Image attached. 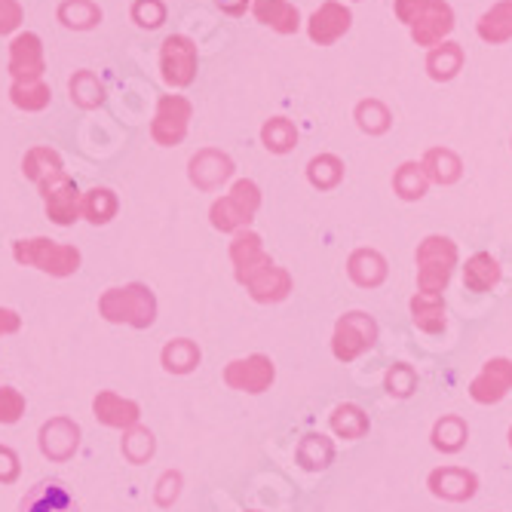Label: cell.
I'll return each instance as SVG.
<instances>
[{
  "instance_id": "obj_1",
  "label": "cell",
  "mask_w": 512,
  "mask_h": 512,
  "mask_svg": "<svg viewBox=\"0 0 512 512\" xmlns=\"http://www.w3.org/2000/svg\"><path fill=\"white\" fill-rule=\"evenodd\" d=\"M414 258H417V292L442 295L457 267V246L448 237L433 234L417 246Z\"/></svg>"
},
{
  "instance_id": "obj_2",
  "label": "cell",
  "mask_w": 512,
  "mask_h": 512,
  "mask_svg": "<svg viewBox=\"0 0 512 512\" xmlns=\"http://www.w3.org/2000/svg\"><path fill=\"white\" fill-rule=\"evenodd\" d=\"M102 313L111 322H129L135 329H145L154 322V295L145 286H126V289H111L102 298Z\"/></svg>"
},
{
  "instance_id": "obj_3",
  "label": "cell",
  "mask_w": 512,
  "mask_h": 512,
  "mask_svg": "<svg viewBox=\"0 0 512 512\" xmlns=\"http://www.w3.org/2000/svg\"><path fill=\"white\" fill-rule=\"evenodd\" d=\"M378 344V322L368 313H344L335 325V338H332V350L341 362H353L359 359L365 350H371Z\"/></svg>"
},
{
  "instance_id": "obj_4",
  "label": "cell",
  "mask_w": 512,
  "mask_h": 512,
  "mask_svg": "<svg viewBox=\"0 0 512 512\" xmlns=\"http://www.w3.org/2000/svg\"><path fill=\"white\" fill-rule=\"evenodd\" d=\"M16 261L46 270L53 276H68L80 267V255L71 246H59L53 240H22L16 243Z\"/></svg>"
},
{
  "instance_id": "obj_5",
  "label": "cell",
  "mask_w": 512,
  "mask_h": 512,
  "mask_svg": "<svg viewBox=\"0 0 512 512\" xmlns=\"http://www.w3.org/2000/svg\"><path fill=\"white\" fill-rule=\"evenodd\" d=\"M261 206V191L255 181H237L234 191L224 194L215 206H212V224L221 230H237L243 224L252 221V215Z\"/></svg>"
},
{
  "instance_id": "obj_6",
  "label": "cell",
  "mask_w": 512,
  "mask_h": 512,
  "mask_svg": "<svg viewBox=\"0 0 512 512\" xmlns=\"http://www.w3.org/2000/svg\"><path fill=\"white\" fill-rule=\"evenodd\" d=\"M160 68H163V80L169 86H188L197 77V46L191 37L184 34H172L163 43L160 53Z\"/></svg>"
},
{
  "instance_id": "obj_7",
  "label": "cell",
  "mask_w": 512,
  "mask_h": 512,
  "mask_svg": "<svg viewBox=\"0 0 512 512\" xmlns=\"http://www.w3.org/2000/svg\"><path fill=\"white\" fill-rule=\"evenodd\" d=\"M188 123H191V102L181 96H163L151 123V135L154 142L163 148L178 145L184 135H188Z\"/></svg>"
},
{
  "instance_id": "obj_8",
  "label": "cell",
  "mask_w": 512,
  "mask_h": 512,
  "mask_svg": "<svg viewBox=\"0 0 512 512\" xmlns=\"http://www.w3.org/2000/svg\"><path fill=\"white\" fill-rule=\"evenodd\" d=\"M509 390H512V359L506 356L488 359L470 384V396L479 405H497L500 399L509 396Z\"/></svg>"
},
{
  "instance_id": "obj_9",
  "label": "cell",
  "mask_w": 512,
  "mask_h": 512,
  "mask_svg": "<svg viewBox=\"0 0 512 512\" xmlns=\"http://www.w3.org/2000/svg\"><path fill=\"white\" fill-rule=\"evenodd\" d=\"M40 191L46 200V212L56 224H71L77 218V188L65 172H53L40 181Z\"/></svg>"
},
{
  "instance_id": "obj_10",
  "label": "cell",
  "mask_w": 512,
  "mask_h": 512,
  "mask_svg": "<svg viewBox=\"0 0 512 512\" xmlns=\"http://www.w3.org/2000/svg\"><path fill=\"white\" fill-rule=\"evenodd\" d=\"M454 28V13L445 0H427L424 13L417 16V22L411 25V37L417 46H439Z\"/></svg>"
},
{
  "instance_id": "obj_11",
  "label": "cell",
  "mask_w": 512,
  "mask_h": 512,
  "mask_svg": "<svg viewBox=\"0 0 512 512\" xmlns=\"http://www.w3.org/2000/svg\"><path fill=\"white\" fill-rule=\"evenodd\" d=\"M224 381L234 390H246V393H264L273 384V362L267 356H249V359H237L230 362L224 371Z\"/></svg>"
},
{
  "instance_id": "obj_12",
  "label": "cell",
  "mask_w": 512,
  "mask_h": 512,
  "mask_svg": "<svg viewBox=\"0 0 512 512\" xmlns=\"http://www.w3.org/2000/svg\"><path fill=\"white\" fill-rule=\"evenodd\" d=\"M430 491L442 500H451V503H463V500H473L476 491H479V479L476 473L463 470V467H439L430 473L427 479Z\"/></svg>"
},
{
  "instance_id": "obj_13",
  "label": "cell",
  "mask_w": 512,
  "mask_h": 512,
  "mask_svg": "<svg viewBox=\"0 0 512 512\" xmlns=\"http://www.w3.org/2000/svg\"><path fill=\"white\" fill-rule=\"evenodd\" d=\"M350 22H353V13L338 4V0H325V4L313 13L310 19V40L319 43V46H329L335 43L338 37H344L350 31Z\"/></svg>"
},
{
  "instance_id": "obj_14",
  "label": "cell",
  "mask_w": 512,
  "mask_h": 512,
  "mask_svg": "<svg viewBox=\"0 0 512 512\" xmlns=\"http://www.w3.org/2000/svg\"><path fill=\"white\" fill-rule=\"evenodd\" d=\"M10 71L16 80H40L43 74V43L37 34L25 31L10 46Z\"/></svg>"
},
{
  "instance_id": "obj_15",
  "label": "cell",
  "mask_w": 512,
  "mask_h": 512,
  "mask_svg": "<svg viewBox=\"0 0 512 512\" xmlns=\"http://www.w3.org/2000/svg\"><path fill=\"white\" fill-rule=\"evenodd\" d=\"M230 255H234V264H237V276L240 283H252L255 276H261L267 267H273V261L264 255L261 249V240L255 234H240L234 240V249H230Z\"/></svg>"
},
{
  "instance_id": "obj_16",
  "label": "cell",
  "mask_w": 512,
  "mask_h": 512,
  "mask_svg": "<svg viewBox=\"0 0 512 512\" xmlns=\"http://www.w3.org/2000/svg\"><path fill=\"white\" fill-rule=\"evenodd\" d=\"M347 273L356 286L362 289H378L387 279V258L375 249H356L347 261Z\"/></svg>"
},
{
  "instance_id": "obj_17",
  "label": "cell",
  "mask_w": 512,
  "mask_h": 512,
  "mask_svg": "<svg viewBox=\"0 0 512 512\" xmlns=\"http://www.w3.org/2000/svg\"><path fill=\"white\" fill-rule=\"evenodd\" d=\"M230 172H234V163H230V157H224L221 151H200L194 160H191V178L194 184H200V188L212 191L218 188L221 181L230 178Z\"/></svg>"
},
{
  "instance_id": "obj_18",
  "label": "cell",
  "mask_w": 512,
  "mask_h": 512,
  "mask_svg": "<svg viewBox=\"0 0 512 512\" xmlns=\"http://www.w3.org/2000/svg\"><path fill=\"white\" fill-rule=\"evenodd\" d=\"M22 512H77L71 494L59 482H40L22 500Z\"/></svg>"
},
{
  "instance_id": "obj_19",
  "label": "cell",
  "mask_w": 512,
  "mask_h": 512,
  "mask_svg": "<svg viewBox=\"0 0 512 512\" xmlns=\"http://www.w3.org/2000/svg\"><path fill=\"white\" fill-rule=\"evenodd\" d=\"M255 19L279 34H295L301 28V13L289 0H255Z\"/></svg>"
},
{
  "instance_id": "obj_20",
  "label": "cell",
  "mask_w": 512,
  "mask_h": 512,
  "mask_svg": "<svg viewBox=\"0 0 512 512\" xmlns=\"http://www.w3.org/2000/svg\"><path fill=\"white\" fill-rule=\"evenodd\" d=\"M500 283V264L497 258H491L488 252H476L473 258H467L463 264V286L470 292H491Z\"/></svg>"
},
{
  "instance_id": "obj_21",
  "label": "cell",
  "mask_w": 512,
  "mask_h": 512,
  "mask_svg": "<svg viewBox=\"0 0 512 512\" xmlns=\"http://www.w3.org/2000/svg\"><path fill=\"white\" fill-rule=\"evenodd\" d=\"M411 319L421 332L427 335H442L445 332V301L442 295H424L417 292L411 298Z\"/></svg>"
},
{
  "instance_id": "obj_22",
  "label": "cell",
  "mask_w": 512,
  "mask_h": 512,
  "mask_svg": "<svg viewBox=\"0 0 512 512\" xmlns=\"http://www.w3.org/2000/svg\"><path fill=\"white\" fill-rule=\"evenodd\" d=\"M467 439H470V427L457 414L439 417L436 427H433V448L442 454H457L463 445H467Z\"/></svg>"
},
{
  "instance_id": "obj_23",
  "label": "cell",
  "mask_w": 512,
  "mask_h": 512,
  "mask_svg": "<svg viewBox=\"0 0 512 512\" xmlns=\"http://www.w3.org/2000/svg\"><path fill=\"white\" fill-rule=\"evenodd\" d=\"M479 37L485 43H506L512 40V0H500L482 19H479Z\"/></svg>"
},
{
  "instance_id": "obj_24",
  "label": "cell",
  "mask_w": 512,
  "mask_h": 512,
  "mask_svg": "<svg viewBox=\"0 0 512 512\" xmlns=\"http://www.w3.org/2000/svg\"><path fill=\"white\" fill-rule=\"evenodd\" d=\"M249 292L255 301H283L292 292V276L283 267H267L261 276H255L249 283Z\"/></svg>"
},
{
  "instance_id": "obj_25",
  "label": "cell",
  "mask_w": 512,
  "mask_h": 512,
  "mask_svg": "<svg viewBox=\"0 0 512 512\" xmlns=\"http://www.w3.org/2000/svg\"><path fill=\"white\" fill-rule=\"evenodd\" d=\"M463 68V50L460 43L442 40L439 46H433L430 56H427V71L433 80H451L457 77V71Z\"/></svg>"
},
{
  "instance_id": "obj_26",
  "label": "cell",
  "mask_w": 512,
  "mask_h": 512,
  "mask_svg": "<svg viewBox=\"0 0 512 512\" xmlns=\"http://www.w3.org/2000/svg\"><path fill=\"white\" fill-rule=\"evenodd\" d=\"M421 166H424L427 178L436 181V184H454L460 178V172H463L460 157L454 151H448V148H430L424 154Z\"/></svg>"
},
{
  "instance_id": "obj_27",
  "label": "cell",
  "mask_w": 512,
  "mask_h": 512,
  "mask_svg": "<svg viewBox=\"0 0 512 512\" xmlns=\"http://www.w3.org/2000/svg\"><path fill=\"white\" fill-rule=\"evenodd\" d=\"M96 417L108 427H132L138 421V405L120 399L117 393H102L96 399Z\"/></svg>"
},
{
  "instance_id": "obj_28",
  "label": "cell",
  "mask_w": 512,
  "mask_h": 512,
  "mask_svg": "<svg viewBox=\"0 0 512 512\" xmlns=\"http://www.w3.org/2000/svg\"><path fill=\"white\" fill-rule=\"evenodd\" d=\"M430 188V178L421 163H402L393 175V191L402 200H421Z\"/></svg>"
},
{
  "instance_id": "obj_29",
  "label": "cell",
  "mask_w": 512,
  "mask_h": 512,
  "mask_svg": "<svg viewBox=\"0 0 512 512\" xmlns=\"http://www.w3.org/2000/svg\"><path fill=\"white\" fill-rule=\"evenodd\" d=\"M43 451L50 457H68L74 448H77V427L71 421H53L43 427Z\"/></svg>"
},
{
  "instance_id": "obj_30",
  "label": "cell",
  "mask_w": 512,
  "mask_h": 512,
  "mask_svg": "<svg viewBox=\"0 0 512 512\" xmlns=\"http://www.w3.org/2000/svg\"><path fill=\"white\" fill-rule=\"evenodd\" d=\"M335 460V445L325 436H304L298 445V463L304 470H325Z\"/></svg>"
},
{
  "instance_id": "obj_31",
  "label": "cell",
  "mask_w": 512,
  "mask_h": 512,
  "mask_svg": "<svg viewBox=\"0 0 512 512\" xmlns=\"http://www.w3.org/2000/svg\"><path fill=\"white\" fill-rule=\"evenodd\" d=\"M307 178H310L313 188H319V191H332V188H338V181L344 178V163H341L335 154L313 157L310 166H307Z\"/></svg>"
},
{
  "instance_id": "obj_32",
  "label": "cell",
  "mask_w": 512,
  "mask_h": 512,
  "mask_svg": "<svg viewBox=\"0 0 512 512\" xmlns=\"http://www.w3.org/2000/svg\"><path fill=\"white\" fill-rule=\"evenodd\" d=\"M261 142H264V148L273 151V154H286V151L295 148L298 132H295V126H292L286 117H273V120H267L264 129H261Z\"/></svg>"
},
{
  "instance_id": "obj_33",
  "label": "cell",
  "mask_w": 512,
  "mask_h": 512,
  "mask_svg": "<svg viewBox=\"0 0 512 512\" xmlns=\"http://www.w3.org/2000/svg\"><path fill=\"white\" fill-rule=\"evenodd\" d=\"M13 105L16 108H25V111H43L46 105H50V86H46L43 80H16L13 89Z\"/></svg>"
},
{
  "instance_id": "obj_34",
  "label": "cell",
  "mask_w": 512,
  "mask_h": 512,
  "mask_svg": "<svg viewBox=\"0 0 512 512\" xmlns=\"http://www.w3.org/2000/svg\"><path fill=\"white\" fill-rule=\"evenodd\" d=\"M332 430L344 439H362L368 433V414L359 405H338L332 414Z\"/></svg>"
},
{
  "instance_id": "obj_35",
  "label": "cell",
  "mask_w": 512,
  "mask_h": 512,
  "mask_svg": "<svg viewBox=\"0 0 512 512\" xmlns=\"http://www.w3.org/2000/svg\"><path fill=\"white\" fill-rule=\"evenodd\" d=\"M71 99H74L80 108H96V105H102L105 89H102L99 77L92 74V71H77V74L71 77Z\"/></svg>"
},
{
  "instance_id": "obj_36",
  "label": "cell",
  "mask_w": 512,
  "mask_h": 512,
  "mask_svg": "<svg viewBox=\"0 0 512 512\" xmlns=\"http://www.w3.org/2000/svg\"><path fill=\"white\" fill-rule=\"evenodd\" d=\"M356 120H359V126H362L368 135H384V132L390 129V123H393L390 111H387L378 99H365V102H359Z\"/></svg>"
},
{
  "instance_id": "obj_37",
  "label": "cell",
  "mask_w": 512,
  "mask_h": 512,
  "mask_svg": "<svg viewBox=\"0 0 512 512\" xmlns=\"http://www.w3.org/2000/svg\"><path fill=\"white\" fill-rule=\"evenodd\" d=\"M59 19L68 28H92L102 19V10L96 4H89V0H65L59 7Z\"/></svg>"
},
{
  "instance_id": "obj_38",
  "label": "cell",
  "mask_w": 512,
  "mask_h": 512,
  "mask_svg": "<svg viewBox=\"0 0 512 512\" xmlns=\"http://www.w3.org/2000/svg\"><path fill=\"white\" fill-rule=\"evenodd\" d=\"M53 172H62V157L50 148H34L28 157H25V175L34 178L37 184L43 178H50Z\"/></svg>"
},
{
  "instance_id": "obj_39",
  "label": "cell",
  "mask_w": 512,
  "mask_h": 512,
  "mask_svg": "<svg viewBox=\"0 0 512 512\" xmlns=\"http://www.w3.org/2000/svg\"><path fill=\"white\" fill-rule=\"evenodd\" d=\"M114 212H117V200H114L111 191L96 188V191H89V194H86V200H83V215H86L92 224H105V221H111Z\"/></svg>"
},
{
  "instance_id": "obj_40",
  "label": "cell",
  "mask_w": 512,
  "mask_h": 512,
  "mask_svg": "<svg viewBox=\"0 0 512 512\" xmlns=\"http://www.w3.org/2000/svg\"><path fill=\"white\" fill-rule=\"evenodd\" d=\"M414 390H417V375H414V368L405 365V362H396V365L387 371V393L396 396V399H408Z\"/></svg>"
},
{
  "instance_id": "obj_41",
  "label": "cell",
  "mask_w": 512,
  "mask_h": 512,
  "mask_svg": "<svg viewBox=\"0 0 512 512\" xmlns=\"http://www.w3.org/2000/svg\"><path fill=\"white\" fill-rule=\"evenodd\" d=\"M163 362H166V368H172V371H191V368L200 362V350H197L191 341H175L172 347H166Z\"/></svg>"
},
{
  "instance_id": "obj_42",
  "label": "cell",
  "mask_w": 512,
  "mask_h": 512,
  "mask_svg": "<svg viewBox=\"0 0 512 512\" xmlns=\"http://www.w3.org/2000/svg\"><path fill=\"white\" fill-rule=\"evenodd\" d=\"M132 19H135L138 25H145V28H157V25H163V19H166V7L160 4V0H135Z\"/></svg>"
},
{
  "instance_id": "obj_43",
  "label": "cell",
  "mask_w": 512,
  "mask_h": 512,
  "mask_svg": "<svg viewBox=\"0 0 512 512\" xmlns=\"http://www.w3.org/2000/svg\"><path fill=\"white\" fill-rule=\"evenodd\" d=\"M22 411H25V399L10 387H0V424H16Z\"/></svg>"
},
{
  "instance_id": "obj_44",
  "label": "cell",
  "mask_w": 512,
  "mask_h": 512,
  "mask_svg": "<svg viewBox=\"0 0 512 512\" xmlns=\"http://www.w3.org/2000/svg\"><path fill=\"white\" fill-rule=\"evenodd\" d=\"M123 448H126V454L132 457V460H145L148 454H151V448H154V442H151V433H145V430H135L126 442H123Z\"/></svg>"
},
{
  "instance_id": "obj_45",
  "label": "cell",
  "mask_w": 512,
  "mask_h": 512,
  "mask_svg": "<svg viewBox=\"0 0 512 512\" xmlns=\"http://www.w3.org/2000/svg\"><path fill=\"white\" fill-rule=\"evenodd\" d=\"M22 22V7L19 0H0V34H7L13 28H19Z\"/></svg>"
},
{
  "instance_id": "obj_46",
  "label": "cell",
  "mask_w": 512,
  "mask_h": 512,
  "mask_svg": "<svg viewBox=\"0 0 512 512\" xmlns=\"http://www.w3.org/2000/svg\"><path fill=\"white\" fill-rule=\"evenodd\" d=\"M424 7H427V0H396V16H399V22L414 25L417 16L424 13Z\"/></svg>"
},
{
  "instance_id": "obj_47",
  "label": "cell",
  "mask_w": 512,
  "mask_h": 512,
  "mask_svg": "<svg viewBox=\"0 0 512 512\" xmlns=\"http://www.w3.org/2000/svg\"><path fill=\"white\" fill-rule=\"evenodd\" d=\"M16 473H19V467H16V457H13V451L0 448V479L10 482V479H16Z\"/></svg>"
},
{
  "instance_id": "obj_48",
  "label": "cell",
  "mask_w": 512,
  "mask_h": 512,
  "mask_svg": "<svg viewBox=\"0 0 512 512\" xmlns=\"http://www.w3.org/2000/svg\"><path fill=\"white\" fill-rule=\"evenodd\" d=\"M215 4H218V10H224L230 16H243L246 7H249V0H215Z\"/></svg>"
},
{
  "instance_id": "obj_49",
  "label": "cell",
  "mask_w": 512,
  "mask_h": 512,
  "mask_svg": "<svg viewBox=\"0 0 512 512\" xmlns=\"http://www.w3.org/2000/svg\"><path fill=\"white\" fill-rule=\"evenodd\" d=\"M19 329V316L13 310H0V335L16 332Z\"/></svg>"
},
{
  "instance_id": "obj_50",
  "label": "cell",
  "mask_w": 512,
  "mask_h": 512,
  "mask_svg": "<svg viewBox=\"0 0 512 512\" xmlns=\"http://www.w3.org/2000/svg\"><path fill=\"white\" fill-rule=\"evenodd\" d=\"M509 445H512V427H509Z\"/></svg>"
}]
</instances>
